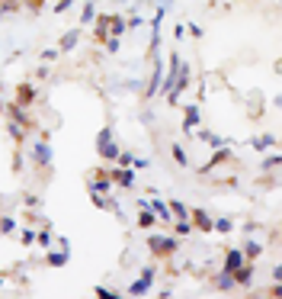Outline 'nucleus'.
Returning <instances> with one entry per match:
<instances>
[{"label": "nucleus", "mask_w": 282, "mask_h": 299, "mask_svg": "<svg viewBox=\"0 0 282 299\" xmlns=\"http://www.w3.org/2000/svg\"><path fill=\"white\" fill-rule=\"evenodd\" d=\"M119 145L113 142V129H103L100 135H96V155L103 158V161H115V155H119Z\"/></svg>", "instance_id": "obj_1"}, {"label": "nucleus", "mask_w": 282, "mask_h": 299, "mask_svg": "<svg viewBox=\"0 0 282 299\" xmlns=\"http://www.w3.org/2000/svg\"><path fill=\"white\" fill-rule=\"evenodd\" d=\"M148 248H151V254H157V258H167V254L176 251V238H167V235H148Z\"/></svg>", "instance_id": "obj_2"}, {"label": "nucleus", "mask_w": 282, "mask_h": 299, "mask_svg": "<svg viewBox=\"0 0 282 299\" xmlns=\"http://www.w3.org/2000/svg\"><path fill=\"white\" fill-rule=\"evenodd\" d=\"M151 283H154V267H144V270H141V277L128 286V296H144V293L151 290Z\"/></svg>", "instance_id": "obj_3"}, {"label": "nucleus", "mask_w": 282, "mask_h": 299, "mask_svg": "<svg viewBox=\"0 0 282 299\" xmlns=\"http://www.w3.org/2000/svg\"><path fill=\"white\" fill-rule=\"evenodd\" d=\"M109 180L119 187H125V190H132L135 187V167H113L109 170Z\"/></svg>", "instance_id": "obj_4"}, {"label": "nucleus", "mask_w": 282, "mask_h": 299, "mask_svg": "<svg viewBox=\"0 0 282 299\" xmlns=\"http://www.w3.org/2000/svg\"><path fill=\"white\" fill-rule=\"evenodd\" d=\"M228 161H231V148H228V145H222V148H218L215 155H212V161H205L199 170H202V174H208V170H215L218 164H228Z\"/></svg>", "instance_id": "obj_5"}, {"label": "nucleus", "mask_w": 282, "mask_h": 299, "mask_svg": "<svg viewBox=\"0 0 282 299\" xmlns=\"http://www.w3.org/2000/svg\"><path fill=\"white\" fill-rule=\"evenodd\" d=\"M90 190H93V193H109V190H113V180H109V174L93 170V174H90Z\"/></svg>", "instance_id": "obj_6"}, {"label": "nucleus", "mask_w": 282, "mask_h": 299, "mask_svg": "<svg viewBox=\"0 0 282 299\" xmlns=\"http://www.w3.org/2000/svg\"><path fill=\"white\" fill-rule=\"evenodd\" d=\"M32 161L35 164H52V145L42 138V142H32Z\"/></svg>", "instance_id": "obj_7"}, {"label": "nucleus", "mask_w": 282, "mask_h": 299, "mask_svg": "<svg viewBox=\"0 0 282 299\" xmlns=\"http://www.w3.org/2000/svg\"><path fill=\"white\" fill-rule=\"evenodd\" d=\"M244 261H247V258H244V251H241V248H231V251H228V254H225V267H222V270H228V273H234V270H237V267H241V264H244Z\"/></svg>", "instance_id": "obj_8"}, {"label": "nucleus", "mask_w": 282, "mask_h": 299, "mask_svg": "<svg viewBox=\"0 0 282 299\" xmlns=\"http://www.w3.org/2000/svg\"><path fill=\"white\" fill-rule=\"evenodd\" d=\"M189 216H193V229H199V232H212V216L208 212H202V209H189Z\"/></svg>", "instance_id": "obj_9"}, {"label": "nucleus", "mask_w": 282, "mask_h": 299, "mask_svg": "<svg viewBox=\"0 0 282 299\" xmlns=\"http://www.w3.org/2000/svg\"><path fill=\"white\" fill-rule=\"evenodd\" d=\"M250 280H254V264L244 261V264L234 270V286H250Z\"/></svg>", "instance_id": "obj_10"}, {"label": "nucleus", "mask_w": 282, "mask_h": 299, "mask_svg": "<svg viewBox=\"0 0 282 299\" xmlns=\"http://www.w3.org/2000/svg\"><path fill=\"white\" fill-rule=\"evenodd\" d=\"M148 209L154 212L157 219H164V222H170V206L164 203V199H157V193H154V199H151V203H148Z\"/></svg>", "instance_id": "obj_11"}, {"label": "nucleus", "mask_w": 282, "mask_h": 299, "mask_svg": "<svg viewBox=\"0 0 282 299\" xmlns=\"http://www.w3.org/2000/svg\"><path fill=\"white\" fill-rule=\"evenodd\" d=\"M7 113L13 116V119H16V123H20V126H26V129H29V126H32V119H29V113H26V109L20 106V103H10V106H7Z\"/></svg>", "instance_id": "obj_12"}, {"label": "nucleus", "mask_w": 282, "mask_h": 299, "mask_svg": "<svg viewBox=\"0 0 282 299\" xmlns=\"http://www.w3.org/2000/svg\"><path fill=\"white\" fill-rule=\"evenodd\" d=\"M199 135V142H205V145H212V148H222V145H231L228 138H218L215 132H208V129H202V132H196Z\"/></svg>", "instance_id": "obj_13"}, {"label": "nucleus", "mask_w": 282, "mask_h": 299, "mask_svg": "<svg viewBox=\"0 0 282 299\" xmlns=\"http://www.w3.org/2000/svg\"><path fill=\"white\" fill-rule=\"evenodd\" d=\"M199 126V106H186V116H183V132H193Z\"/></svg>", "instance_id": "obj_14"}, {"label": "nucleus", "mask_w": 282, "mask_h": 299, "mask_svg": "<svg viewBox=\"0 0 282 299\" xmlns=\"http://www.w3.org/2000/svg\"><path fill=\"white\" fill-rule=\"evenodd\" d=\"M241 251H244V258H247V261H256V258L263 254V241H254V238H250V241L241 248Z\"/></svg>", "instance_id": "obj_15"}, {"label": "nucleus", "mask_w": 282, "mask_h": 299, "mask_svg": "<svg viewBox=\"0 0 282 299\" xmlns=\"http://www.w3.org/2000/svg\"><path fill=\"white\" fill-rule=\"evenodd\" d=\"M77 39H81V29H71V33H67L64 39L58 42V52H71V48L77 45Z\"/></svg>", "instance_id": "obj_16"}, {"label": "nucleus", "mask_w": 282, "mask_h": 299, "mask_svg": "<svg viewBox=\"0 0 282 299\" xmlns=\"http://www.w3.org/2000/svg\"><path fill=\"white\" fill-rule=\"evenodd\" d=\"M164 74H161V62L154 65V71H151V84H148V97H157V87H161Z\"/></svg>", "instance_id": "obj_17"}, {"label": "nucleus", "mask_w": 282, "mask_h": 299, "mask_svg": "<svg viewBox=\"0 0 282 299\" xmlns=\"http://www.w3.org/2000/svg\"><path fill=\"white\" fill-rule=\"evenodd\" d=\"M215 283H218V290H222V293H231V290H234V273L222 270V273H218V280H215Z\"/></svg>", "instance_id": "obj_18"}, {"label": "nucleus", "mask_w": 282, "mask_h": 299, "mask_svg": "<svg viewBox=\"0 0 282 299\" xmlns=\"http://www.w3.org/2000/svg\"><path fill=\"white\" fill-rule=\"evenodd\" d=\"M67 264V251L61 248V251H48V267H64Z\"/></svg>", "instance_id": "obj_19"}, {"label": "nucleus", "mask_w": 282, "mask_h": 299, "mask_svg": "<svg viewBox=\"0 0 282 299\" xmlns=\"http://www.w3.org/2000/svg\"><path fill=\"white\" fill-rule=\"evenodd\" d=\"M250 145H254L256 151H263V148H273V145H276V135H256Z\"/></svg>", "instance_id": "obj_20"}, {"label": "nucleus", "mask_w": 282, "mask_h": 299, "mask_svg": "<svg viewBox=\"0 0 282 299\" xmlns=\"http://www.w3.org/2000/svg\"><path fill=\"white\" fill-rule=\"evenodd\" d=\"M154 212H151L148 209V206H141V216H138V225H141V229H151V225H154Z\"/></svg>", "instance_id": "obj_21"}, {"label": "nucleus", "mask_w": 282, "mask_h": 299, "mask_svg": "<svg viewBox=\"0 0 282 299\" xmlns=\"http://www.w3.org/2000/svg\"><path fill=\"white\" fill-rule=\"evenodd\" d=\"M231 229H234V222H231V219H212V232H222V235H228Z\"/></svg>", "instance_id": "obj_22"}, {"label": "nucleus", "mask_w": 282, "mask_h": 299, "mask_svg": "<svg viewBox=\"0 0 282 299\" xmlns=\"http://www.w3.org/2000/svg\"><path fill=\"white\" fill-rule=\"evenodd\" d=\"M173 232H176V235H193V222H189V216H186V219H176V222H173Z\"/></svg>", "instance_id": "obj_23"}, {"label": "nucleus", "mask_w": 282, "mask_h": 299, "mask_svg": "<svg viewBox=\"0 0 282 299\" xmlns=\"http://www.w3.org/2000/svg\"><path fill=\"white\" fill-rule=\"evenodd\" d=\"M170 206V216H176V219H186L189 216V206H183L180 199H173V203H167Z\"/></svg>", "instance_id": "obj_24"}, {"label": "nucleus", "mask_w": 282, "mask_h": 299, "mask_svg": "<svg viewBox=\"0 0 282 299\" xmlns=\"http://www.w3.org/2000/svg\"><path fill=\"white\" fill-rule=\"evenodd\" d=\"M170 151H173V161L180 164V167H186V164H189V155H186V148H183V145H173Z\"/></svg>", "instance_id": "obj_25"}, {"label": "nucleus", "mask_w": 282, "mask_h": 299, "mask_svg": "<svg viewBox=\"0 0 282 299\" xmlns=\"http://www.w3.org/2000/svg\"><path fill=\"white\" fill-rule=\"evenodd\" d=\"M7 132L16 138V142H23V138H26V126H20V123H7Z\"/></svg>", "instance_id": "obj_26"}, {"label": "nucleus", "mask_w": 282, "mask_h": 299, "mask_svg": "<svg viewBox=\"0 0 282 299\" xmlns=\"http://www.w3.org/2000/svg\"><path fill=\"white\" fill-rule=\"evenodd\" d=\"M35 100V90L29 87V84H23L20 87V106H26V103H32Z\"/></svg>", "instance_id": "obj_27"}, {"label": "nucleus", "mask_w": 282, "mask_h": 299, "mask_svg": "<svg viewBox=\"0 0 282 299\" xmlns=\"http://www.w3.org/2000/svg\"><path fill=\"white\" fill-rule=\"evenodd\" d=\"M96 20V7L93 3H84V10H81V23H93Z\"/></svg>", "instance_id": "obj_28"}, {"label": "nucleus", "mask_w": 282, "mask_h": 299, "mask_svg": "<svg viewBox=\"0 0 282 299\" xmlns=\"http://www.w3.org/2000/svg\"><path fill=\"white\" fill-rule=\"evenodd\" d=\"M35 241H39L42 248H52V232L48 229H42V232H35Z\"/></svg>", "instance_id": "obj_29"}, {"label": "nucleus", "mask_w": 282, "mask_h": 299, "mask_svg": "<svg viewBox=\"0 0 282 299\" xmlns=\"http://www.w3.org/2000/svg\"><path fill=\"white\" fill-rule=\"evenodd\" d=\"M13 229H16V222H13L10 216H3V219H0V235H10Z\"/></svg>", "instance_id": "obj_30"}, {"label": "nucleus", "mask_w": 282, "mask_h": 299, "mask_svg": "<svg viewBox=\"0 0 282 299\" xmlns=\"http://www.w3.org/2000/svg\"><path fill=\"white\" fill-rule=\"evenodd\" d=\"M20 241H23V245H26V248H29V245H35V232H32V229H23Z\"/></svg>", "instance_id": "obj_31"}, {"label": "nucleus", "mask_w": 282, "mask_h": 299, "mask_svg": "<svg viewBox=\"0 0 282 299\" xmlns=\"http://www.w3.org/2000/svg\"><path fill=\"white\" fill-rule=\"evenodd\" d=\"M103 42H106V52H119V35H109Z\"/></svg>", "instance_id": "obj_32"}, {"label": "nucleus", "mask_w": 282, "mask_h": 299, "mask_svg": "<svg viewBox=\"0 0 282 299\" xmlns=\"http://www.w3.org/2000/svg\"><path fill=\"white\" fill-rule=\"evenodd\" d=\"M263 167H266V170H273V167H279V155H276V151H273V155H269V158H266V161H263Z\"/></svg>", "instance_id": "obj_33"}, {"label": "nucleus", "mask_w": 282, "mask_h": 299, "mask_svg": "<svg viewBox=\"0 0 282 299\" xmlns=\"http://www.w3.org/2000/svg\"><path fill=\"white\" fill-rule=\"evenodd\" d=\"M20 7V0H0V10H3V13H7V10H16Z\"/></svg>", "instance_id": "obj_34"}, {"label": "nucleus", "mask_w": 282, "mask_h": 299, "mask_svg": "<svg viewBox=\"0 0 282 299\" xmlns=\"http://www.w3.org/2000/svg\"><path fill=\"white\" fill-rule=\"evenodd\" d=\"M71 3H77V0H61V3H55V13H64Z\"/></svg>", "instance_id": "obj_35"}, {"label": "nucleus", "mask_w": 282, "mask_h": 299, "mask_svg": "<svg viewBox=\"0 0 282 299\" xmlns=\"http://www.w3.org/2000/svg\"><path fill=\"white\" fill-rule=\"evenodd\" d=\"M42 58H45V62H55V58H58V48H48V52H42Z\"/></svg>", "instance_id": "obj_36"}, {"label": "nucleus", "mask_w": 282, "mask_h": 299, "mask_svg": "<svg viewBox=\"0 0 282 299\" xmlns=\"http://www.w3.org/2000/svg\"><path fill=\"white\" fill-rule=\"evenodd\" d=\"M132 167H148V158H132Z\"/></svg>", "instance_id": "obj_37"}, {"label": "nucleus", "mask_w": 282, "mask_h": 299, "mask_svg": "<svg viewBox=\"0 0 282 299\" xmlns=\"http://www.w3.org/2000/svg\"><path fill=\"white\" fill-rule=\"evenodd\" d=\"M273 280H276V283H282V267H279V264L273 267Z\"/></svg>", "instance_id": "obj_38"}, {"label": "nucleus", "mask_w": 282, "mask_h": 299, "mask_svg": "<svg viewBox=\"0 0 282 299\" xmlns=\"http://www.w3.org/2000/svg\"><path fill=\"white\" fill-rule=\"evenodd\" d=\"M0 203H3V199H0Z\"/></svg>", "instance_id": "obj_39"}]
</instances>
